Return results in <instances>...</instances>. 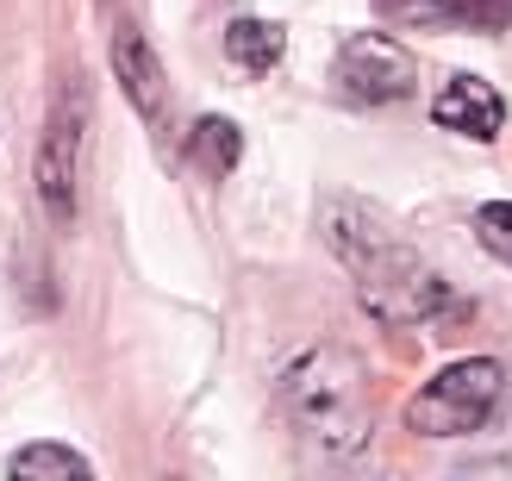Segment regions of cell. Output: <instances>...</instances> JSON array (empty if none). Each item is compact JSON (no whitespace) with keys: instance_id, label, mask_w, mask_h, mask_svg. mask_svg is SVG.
Instances as JSON below:
<instances>
[{"instance_id":"obj_1","label":"cell","mask_w":512,"mask_h":481,"mask_svg":"<svg viewBox=\"0 0 512 481\" xmlns=\"http://www.w3.org/2000/svg\"><path fill=\"white\" fill-rule=\"evenodd\" d=\"M319 232L331 244V257L350 269L356 307H363L375 325L406 332V325H431L438 313L456 307L444 269L431 257H419L388 213H375V207H363V200H350V194H331L325 213H319Z\"/></svg>"},{"instance_id":"obj_2","label":"cell","mask_w":512,"mask_h":481,"mask_svg":"<svg viewBox=\"0 0 512 481\" xmlns=\"http://www.w3.org/2000/svg\"><path fill=\"white\" fill-rule=\"evenodd\" d=\"M281 407L325 457H356L369 444V375L344 344H313L281 369Z\"/></svg>"},{"instance_id":"obj_3","label":"cell","mask_w":512,"mask_h":481,"mask_svg":"<svg viewBox=\"0 0 512 481\" xmlns=\"http://www.w3.org/2000/svg\"><path fill=\"white\" fill-rule=\"evenodd\" d=\"M82 175H88V94L69 75L50 100V119L38 132V163H32L38 207L57 232H69L75 213H82Z\"/></svg>"},{"instance_id":"obj_4","label":"cell","mask_w":512,"mask_h":481,"mask_svg":"<svg viewBox=\"0 0 512 481\" xmlns=\"http://www.w3.org/2000/svg\"><path fill=\"white\" fill-rule=\"evenodd\" d=\"M500 394H506V363L500 357L444 363L413 400H406V425H413L419 438H469L494 419Z\"/></svg>"},{"instance_id":"obj_5","label":"cell","mask_w":512,"mask_h":481,"mask_svg":"<svg viewBox=\"0 0 512 481\" xmlns=\"http://www.w3.org/2000/svg\"><path fill=\"white\" fill-rule=\"evenodd\" d=\"M338 82L363 107H388V100H406L419 88V57L388 32H350L338 44Z\"/></svg>"},{"instance_id":"obj_6","label":"cell","mask_w":512,"mask_h":481,"mask_svg":"<svg viewBox=\"0 0 512 481\" xmlns=\"http://www.w3.org/2000/svg\"><path fill=\"white\" fill-rule=\"evenodd\" d=\"M113 75H119V94L132 100V113L150 132H169V75H163V57L150 50V38L132 19L113 25Z\"/></svg>"},{"instance_id":"obj_7","label":"cell","mask_w":512,"mask_h":481,"mask_svg":"<svg viewBox=\"0 0 512 481\" xmlns=\"http://www.w3.org/2000/svg\"><path fill=\"white\" fill-rule=\"evenodd\" d=\"M431 119L444 125V132H463L475 144H494L506 132V100L500 88L488 82V75H450V82L438 88V100H431Z\"/></svg>"},{"instance_id":"obj_8","label":"cell","mask_w":512,"mask_h":481,"mask_svg":"<svg viewBox=\"0 0 512 481\" xmlns=\"http://www.w3.org/2000/svg\"><path fill=\"white\" fill-rule=\"evenodd\" d=\"M225 57H232L244 75H269L281 57H288V32L275 19H232L225 25Z\"/></svg>"},{"instance_id":"obj_9","label":"cell","mask_w":512,"mask_h":481,"mask_svg":"<svg viewBox=\"0 0 512 481\" xmlns=\"http://www.w3.org/2000/svg\"><path fill=\"white\" fill-rule=\"evenodd\" d=\"M194 157H200V169L207 175H232L238 169V157H244V132H238V119H200L194 125Z\"/></svg>"},{"instance_id":"obj_10","label":"cell","mask_w":512,"mask_h":481,"mask_svg":"<svg viewBox=\"0 0 512 481\" xmlns=\"http://www.w3.org/2000/svg\"><path fill=\"white\" fill-rule=\"evenodd\" d=\"M7 475H19V481H32V475H94V463L82 457V450H69V444H25V450H13L7 457Z\"/></svg>"},{"instance_id":"obj_11","label":"cell","mask_w":512,"mask_h":481,"mask_svg":"<svg viewBox=\"0 0 512 481\" xmlns=\"http://www.w3.org/2000/svg\"><path fill=\"white\" fill-rule=\"evenodd\" d=\"M425 25H475V32H506L512 0H425Z\"/></svg>"},{"instance_id":"obj_12","label":"cell","mask_w":512,"mask_h":481,"mask_svg":"<svg viewBox=\"0 0 512 481\" xmlns=\"http://www.w3.org/2000/svg\"><path fill=\"white\" fill-rule=\"evenodd\" d=\"M475 238L488 244L500 263H512V200H488V207H475Z\"/></svg>"}]
</instances>
